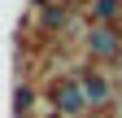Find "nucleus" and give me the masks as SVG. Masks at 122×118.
Masks as SVG:
<instances>
[{"instance_id": "f257e3e1", "label": "nucleus", "mask_w": 122, "mask_h": 118, "mask_svg": "<svg viewBox=\"0 0 122 118\" xmlns=\"http://www.w3.org/2000/svg\"><path fill=\"white\" fill-rule=\"evenodd\" d=\"M48 96H52V109H57V114H83V109H87L79 79H57Z\"/></svg>"}, {"instance_id": "f03ea898", "label": "nucleus", "mask_w": 122, "mask_h": 118, "mask_svg": "<svg viewBox=\"0 0 122 118\" xmlns=\"http://www.w3.org/2000/svg\"><path fill=\"white\" fill-rule=\"evenodd\" d=\"M83 44H87L92 57H100V61H113V57L122 53V35L113 31V26H92Z\"/></svg>"}, {"instance_id": "7ed1b4c3", "label": "nucleus", "mask_w": 122, "mask_h": 118, "mask_svg": "<svg viewBox=\"0 0 122 118\" xmlns=\"http://www.w3.org/2000/svg\"><path fill=\"white\" fill-rule=\"evenodd\" d=\"M79 87H83V101L96 105V109H105L113 101V87H109V79H105L100 70H83V75H79Z\"/></svg>"}, {"instance_id": "20e7f679", "label": "nucleus", "mask_w": 122, "mask_h": 118, "mask_svg": "<svg viewBox=\"0 0 122 118\" xmlns=\"http://www.w3.org/2000/svg\"><path fill=\"white\" fill-rule=\"evenodd\" d=\"M118 13H122V0H87V18H96L105 26H109Z\"/></svg>"}, {"instance_id": "39448f33", "label": "nucleus", "mask_w": 122, "mask_h": 118, "mask_svg": "<svg viewBox=\"0 0 122 118\" xmlns=\"http://www.w3.org/2000/svg\"><path fill=\"white\" fill-rule=\"evenodd\" d=\"M66 18H70V5L57 0V5H48V9L39 13V26H44V31H57V26H66Z\"/></svg>"}, {"instance_id": "423d86ee", "label": "nucleus", "mask_w": 122, "mask_h": 118, "mask_svg": "<svg viewBox=\"0 0 122 118\" xmlns=\"http://www.w3.org/2000/svg\"><path fill=\"white\" fill-rule=\"evenodd\" d=\"M35 105V92H30V87H18V92H13V114L18 118H26V109Z\"/></svg>"}, {"instance_id": "0eeeda50", "label": "nucleus", "mask_w": 122, "mask_h": 118, "mask_svg": "<svg viewBox=\"0 0 122 118\" xmlns=\"http://www.w3.org/2000/svg\"><path fill=\"white\" fill-rule=\"evenodd\" d=\"M30 5H48V0H30Z\"/></svg>"}]
</instances>
